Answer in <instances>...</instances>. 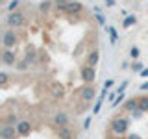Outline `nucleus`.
Returning <instances> with one entry per match:
<instances>
[{"mask_svg":"<svg viewBox=\"0 0 148 139\" xmlns=\"http://www.w3.org/2000/svg\"><path fill=\"white\" fill-rule=\"evenodd\" d=\"M109 128H111V132H113L115 136H124V133H128L130 119L128 117H113L111 119Z\"/></svg>","mask_w":148,"mask_h":139,"instance_id":"f257e3e1","label":"nucleus"},{"mask_svg":"<svg viewBox=\"0 0 148 139\" xmlns=\"http://www.w3.org/2000/svg\"><path fill=\"white\" fill-rule=\"evenodd\" d=\"M18 45V35H17V32L15 30H4V34H2V46L6 50H13V46H17Z\"/></svg>","mask_w":148,"mask_h":139,"instance_id":"f03ea898","label":"nucleus"},{"mask_svg":"<svg viewBox=\"0 0 148 139\" xmlns=\"http://www.w3.org/2000/svg\"><path fill=\"white\" fill-rule=\"evenodd\" d=\"M24 21H26L24 13H22V11H15V13H9V15H8L6 24H8L9 30H17V28H21L22 24H24Z\"/></svg>","mask_w":148,"mask_h":139,"instance_id":"7ed1b4c3","label":"nucleus"},{"mask_svg":"<svg viewBox=\"0 0 148 139\" xmlns=\"http://www.w3.org/2000/svg\"><path fill=\"white\" fill-rule=\"evenodd\" d=\"M80 78L83 80V83L85 85H92V82H95L96 78V71L92 67H89V65H82L80 69Z\"/></svg>","mask_w":148,"mask_h":139,"instance_id":"20e7f679","label":"nucleus"},{"mask_svg":"<svg viewBox=\"0 0 148 139\" xmlns=\"http://www.w3.org/2000/svg\"><path fill=\"white\" fill-rule=\"evenodd\" d=\"M69 122H71V117H69L65 111H58V113L52 117V124L56 128H65V126H69Z\"/></svg>","mask_w":148,"mask_h":139,"instance_id":"39448f33","label":"nucleus"},{"mask_svg":"<svg viewBox=\"0 0 148 139\" xmlns=\"http://www.w3.org/2000/svg\"><path fill=\"white\" fill-rule=\"evenodd\" d=\"M2 63L6 65V67H15L17 65V52L15 50L2 48Z\"/></svg>","mask_w":148,"mask_h":139,"instance_id":"423d86ee","label":"nucleus"},{"mask_svg":"<svg viewBox=\"0 0 148 139\" xmlns=\"http://www.w3.org/2000/svg\"><path fill=\"white\" fill-rule=\"evenodd\" d=\"M32 122L30 120H26V119H22V120H18V124H17V132H18V137H28L32 133Z\"/></svg>","mask_w":148,"mask_h":139,"instance_id":"0eeeda50","label":"nucleus"},{"mask_svg":"<svg viewBox=\"0 0 148 139\" xmlns=\"http://www.w3.org/2000/svg\"><path fill=\"white\" fill-rule=\"evenodd\" d=\"M18 137V132H17V126H8L4 124L0 128V139H17Z\"/></svg>","mask_w":148,"mask_h":139,"instance_id":"6e6552de","label":"nucleus"},{"mask_svg":"<svg viewBox=\"0 0 148 139\" xmlns=\"http://www.w3.org/2000/svg\"><path fill=\"white\" fill-rule=\"evenodd\" d=\"M24 61H26L28 65H34V63L39 61V58H37V48H35L34 45H28V46H26V52H24Z\"/></svg>","mask_w":148,"mask_h":139,"instance_id":"1a4fd4ad","label":"nucleus"},{"mask_svg":"<svg viewBox=\"0 0 148 139\" xmlns=\"http://www.w3.org/2000/svg\"><path fill=\"white\" fill-rule=\"evenodd\" d=\"M80 98L83 102H91L92 98H95V87L92 85H85L80 89Z\"/></svg>","mask_w":148,"mask_h":139,"instance_id":"9d476101","label":"nucleus"},{"mask_svg":"<svg viewBox=\"0 0 148 139\" xmlns=\"http://www.w3.org/2000/svg\"><path fill=\"white\" fill-rule=\"evenodd\" d=\"M98 59H100V52H98V48H92L91 52H89V56H87V63H85V65H89V67L95 69L96 65H98Z\"/></svg>","mask_w":148,"mask_h":139,"instance_id":"9b49d317","label":"nucleus"},{"mask_svg":"<svg viewBox=\"0 0 148 139\" xmlns=\"http://www.w3.org/2000/svg\"><path fill=\"white\" fill-rule=\"evenodd\" d=\"M139 108V100L135 98V96H132V98H126V102L122 104V109L124 111H130V113H133Z\"/></svg>","mask_w":148,"mask_h":139,"instance_id":"f8f14e48","label":"nucleus"},{"mask_svg":"<svg viewBox=\"0 0 148 139\" xmlns=\"http://www.w3.org/2000/svg\"><path fill=\"white\" fill-rule=\"evenodd\" d=\"M83 11V4L82 2H69L67 6V13L69 15H78V13Z\"/></svg>","mask_w":148,"mask_h":139,"instance_id":"ddd939ff","label":"nucleus"},{"mask_svg":"<svg viewBox=\"0 0 148 139\" xmlns=\"http://www.w3.org/2000/svg\"><path fill=\"white\" fill-rule=\"evenodd\" d=\"M74 137V130L71 126H65L58 130V139H72Z\"/></svg>","mask_w":148,"mask_h":139,"instance_id":"4468645a","label":"nucleus"},{"mask_svg":"<svg viewBox=\"0 0 148 139\" xmlns=\"http://www.w3.org/2000/svg\"><path fill=\"white\" fill-rule=\"evenodd\" d=\"M52 95L56 96V98H61V96L65 95V87L61 85V83H54L52 85Z\"/></svg>","mask_w":148,"mask_h":139,"instance_id":"2eb2a0df","label":"nucleus"},{"mask_svg":"<svg viewBox=\"0 0 148 139\" xmlns=\"http://www.w3.org/2000/svg\"><path fill=\"white\" fill-rule=\"evenodd\" d=\"M4 124H8V126H17L18 124V119H17V115L15 113H9L4 117Z\"/></svg>","mask_w":148,"mask_h":139,"instance_id":"dca6fc26","label":"nucleus"},{"mask_svg":"<svg viewBox=\"0 0 148 139\" xmlns=\"http://www.w3.org/2000/svg\"><path fill=\"white\" fill-rule=\"evenodd\" d=\"M139 109L143 111V113H148V96H139Z\"/></svg>","mask_w":148,"mask_h":139,"instance_id":"f3484780","label":"nucleus"},{"mask_svg":"<svg viewBox=\"0 0 148 139\" xmlns=\"http://www.w3.org/2000/svg\"><path fill=\"white\" fill-rule=\"evenodd\" d=\"M137 22V17L135 15H128L126 19H124V22H122V26L124 28H130V26H133Z\"/></svg>","mask_w":148,"mask_h":139,"instance_id":"a211bd4d","label":"nucleus"},{"mask_svg":"<svg viewBox=\"0 0 148 139\" xmlns=\"http://www.w3.org/2000/svg\"><path fill=\"white\" fill-rule=\"evenodd\" d=\"M67 6H69V0H61V2H56V9L61 13H67Z\"/></svg>","mask_w":148,"mask_h":139,"instance_id":"6ab92c4d","label":"nucleus"},{"mask_svg":"<svg viewBox=\"0 0 148 139\" xmlns=\"http://www.w3.org/2000/svg\"><path fill=\"white\" fill-rule=\"evenodd\" d=\"M8 82H9V74L0 72V87H8Z\"/></svg>","mask_w":148,"mask_h":139,"instance_id":"aec40b11","label":"nucleus"},{"mask_svg":"<svg viewBox=\"0 0 148 139\" xmlns=\"http://www.w3.org/2000/svg\"><path fill=\"white\" fill-rule=\"evenodd\" d=\"M52 6H54L52 2H41L39 4V11L41 13H46V11H50V8H52Z\"/></svg>","mask_w":148,"mask_h":139,"instance_id":"412c9836","label":"nucleus"},{"mask_svg":"<svg viewBox=\"0 0 148 139\" xmlns=\"http://www.w3.org/2000/svg\"><path fill=\"white\" fill-rule=\"evenodd\" d=\"M15 69H17V71H26V69H30V65H28L24 59H21V61H17Z\"/></svg>","mask_w":148,"mask_h":139,"instance_id":"4be33fe9","label":"nucleus"},{"mask_svg":"<svg viewBox=\"0 0 148 139\" xmlns=\"http://www.w3.org/2000/svg\"><path fill=\"white\" fill-rule=\"evenodd\" d=\"M18 6H21V2H9V6H8V9H9V13H15V11H18Z\"/></svg>","mask_w":148,"mask_h":139,"instance_id":"5701e85b","label":"nucleus"},{"mask_svg":"<svg viewBox=\"0 0 148 139\" xmlns=\"http://www.w3.org/2000/svg\"><path fill=\"white\" fill-rule=\"evenodd\" d=\"M132 69H133V71H137V72H143V71H145V69H143V63H141V61H135V63L132 65Z\"/></svg>","mask_w":148,"mask_h":139,"instance_id":"b1692460","label":"nucleus"},{"mask_svg":"<svg viewBox=\"0 0 148 139\" xmlns=\"http://www.w3.org/2000/svg\"><path fill=\"white\" fill-rule=\"evenodd\" d=\"M124 102H126V100H124V95H119V96H117V100L113 102V108H117V106L124 104Z\"/></svg>","mask_w":148,"mask_h":139,"instance_id":"393cba45","label":"nucleus"},{"mask_svg":"<svg viewBox=\"0 0 148 139\" xmlns=\"http://www.w3.org/2000/svg\"><path fill=\"white\" fill-rule=\"evenodd\" d=\"M130 56H132L133 59L139 58V48H137V46H132V48H130Z\"/></svg>","mask_w":148,"mask_h":139,"instance_id":"a878e982","label":"nucleus"},{"mask_svg":"<svg viewBox=\"0 0 148 139\" xmlns=\"http://www.w3.org/2000/svg\"><path fill=\"white\" fill-rule=\"evenodd\" d=\"M109 34H111V43H115V41H117V30H115V28H109Z\"/></svg>","mask_w":148,"mask_h":139,"instance_id":"bb28decb","label":"nucleus"},{"mask_svg":"<svg viewBox=\"0 0 148 139\" xmlns=\"http://www.w3.org/2000/svg\"><path fill=\"white\" fill-rule=\"evenodd\" d=\"M95 17H96V22H98V24H106V17L104 15L98 13V15H95Z\"/></svg>","mask_w":148,"mask_h":139,"instance_id":"cd10ccee","label":"nucleus"},{"mask_svg":"<svg viewBox=\"0 0 148 139\" xmlns=\"http://www.w3.org/2000/svg\"><path fill=\"white\" fill-rule=\"evenodd\" d=\"M132 117H133V119H139V117H143V111L137 108V109H135V111H133V113H132Z\"/></svg>","mask_w":148,"mask_h":139,"instance_id":"c85d7f7f","label":"nucleus"},{"mask_svg":"<svg viewBox=\"0 0 148 139\" xmlns=\"http://www.w3.org/2000/svg\"><path fill=\"white\" fill-rule=\"evenodd\" d=\"M100 106H102V100H98V102L95 104V108H92V113H98V111H100Z\"/></svg>","mask_w":148,"mask_h":139,"instance_id":"c756f323","label":"nucleus"},{"mask_svg":"<svg viewBox=\"0 0 148 139\" xmlns=\"http://www.w3.org/2000/svg\"><path fill=\"white\" fill-rule=\"evenodd\" d=\"M126 139H143V137L139 136V133H128V136H126Z\"/></svg>","mask_w":148,"mask_h":139,"instance_id":"7c9ffc66","label":"nucleus"},{"mask_svg":"<svg viewBox=\"0 0 148 139\" xmlns=\"http://www.w3.org/2000/svg\"><path fill=\"white\" fill-rule=\"evenodd\" d=\"M83 126H85V128H89V126H91V117H87V119H85V124H83Z\"/></svg>","mask_w":148,"mask_h":139,"instance_id":"2f4dec72","label":"nucleus"},{"mask_svg":"<svg viewBox=\"0 0 148 139\" xmlns=\"http://www.w3.org/2000/svg\"><path fill=\"white\" fill-rule=\"evenodd\" d=\"M146 89H148V82H145V83L141 85V91H146Z\"/></svg>","mask_w":148,"mask_h":139,"instance_id":"473e14b6","label":"nucleus"},{"mask_svg":"<svg viewBox=\"0 0 148 139\" xmlns=\"http://www.w3.org/2000/svg\"><path fill=\"white\" fill-rule=\"evenodd\" d=\"M106 6H109V8L115 6V0H108V2H106Z\"/></svg>","mask_w":148,"mask_h":139,"instance_id":"72a5a7b5","label":"nucleus"},{"mask_svg":"<svg viewBox=\"0 0 148 139\" xmlns=\"http://www.w3.org/2000/svg\"><path fill=\"white\" fill-rule=\"evenodd\" d=\"M141 76H145V78L148 76V69H145V71H143V72H141Z\"/></svg>","mask_w":148,"mask_h":139,"instance_id":"f704fd0d","label":"nucleus"}]
</instances>
